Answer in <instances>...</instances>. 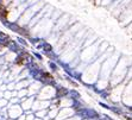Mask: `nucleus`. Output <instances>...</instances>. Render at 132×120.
Masks as SVG:
<instances>
[{
  "mask_svg": "<svg viewBox=\"0 0 132 120\" xmlns=\"http://www.w3.org/2000/svg\"><path fill=\"white\" fill-rule=\"evenodd\" d=\"M38 41H39V39H37V38H31V39H30V42H31L32 44H36Z\"/></svg>",
  "mask_w": 132,
  "mask_h": 120,
  "instance_id": "12",
  "label": "nucleus"
},
{
  "mask_svg": "<svg viewBox=\"0 0 132 120\" xmlns=\"http://www.w3.org/2000/svg\"><path fill=\"white\" fill-rule=\"evenodd\" d=\"M18 42H19L20 44H23L24 46H28V43H26V41H25L24 38H22V37H18Z\"/></svg>",
  "mask_w": 132,
  "mask_h": 120,
  "instance_id": "9",
  "label": "nucleus"
},
{
  "mask_svg": "<svg viewBox=\"0 0 132 120\" xmlns=\"http://www.w3.org/2000/svg\"><path fill=\"white\" fill-rule=\"evenodd\" d=\"M3 24H4L6 28H9L10 30H12L13 32H19V33H22V32H23L22 28H20L18 24H16V23H10V22H7V20L3 19Z\"/></svg>",
  "mask_w": 132,
  "mask_h": 120,
  "instance_id": "2",
  "label": "nucleus"
},
{
  "mask_svg": "<svg viewBox=\"0 0 132 120\" xmlns=\"http://www.w3.org/2000/svg\"><path fill=\"white\" fill-rule=\"evenodd\" d=\"M68 95H69V97L71 99V100H80V93L77 92V90H75V89H71V90H69V93H68Z\"/></svg>",
  "mask_w": 132,
  "mask_h": 120,
  "instance_id": "5",
  "label": "nucleus"
},
{
  "mask_svg": "<svg viewBox=\"0 0 132 120\" xmlns=\"http://www.w3.org/2000/svg\"><path fill=\"white\" fill-rule=\"evenodd\" d=\"M111 111H112L113 113H115V114H121V113H123L121 108H118V107H111Z\"/></svg>",
  "mask_w": 132,
  "mask_h": 120,
  "instance_id": "7",
  "label": "nucleus"
},
{
  "mask_svg": "<svg viewBox=\"0 0 132 120\" xmlns=\"http://www.w3.org/2000/svg\"><path fill=\"white\" fill-rule=\"evenodd\" d=\"M35 56H36V58H38L39 61H42V60H43V57H42V55H39L38 52H35Z\"/></svg>",
  "mask_w": 132,
  "mask_h": 120,
  "instance_id": "11",
  "label": "nucleus"
},
{
  "mask_svg": "<svg viewBox=\"0 0 132 120\" xmlns=\"http://www.w3.org/2000/svg\"><path fill=\"white\" fill-rule=\"evenodd\" d=\"M99 105H100L101 107H104L105 109H111V106H108V105H106V103H104V102H99Z\"/></svg>",
  "mask_w": 132,
  "mask_h": 120,
  "instance_id": "10",
  "label": "nucleus"
},
{
  "mask_svg": "<svg viewBox=\"0 0 132 120\" xmlns=\"http://www.w3.org/2000/svg\"><path fill=\"white\" fill-rule=\"evenodd\" d=\"M49 67L52 69V71H56V70H57V65H56L52 61H49Z\"/></svg>",
  "mask_w": 132,
  "mask_h": 120,
  "instance_id": "8",
  "label": "nucleus"
},
{
  "mask_svg": "<svg viewBox=\"0 0 132 120\" xmlns=\"http://www.w3.org/2000/svg\"><path fill=\"white\" fill-rule=\"evenodd\" d=\"M45 54H49V52H51L52 51V46H51V44H49V43H47V42H44V44H43V49H42Z\"/></svg>",
  "mask_w": 132,
  "mask_h": 120,
  "instance_id": "6",
  "label": "nucleus"
},
{
  "mask_svg": "<svg viewBox=\"0 0 132 120\" xmlns=\"http://www.w3.org/2000/svg\"><path fill=\"white\" fill-rule=\"evenodd\" d=\"M10 43V37L3 32H0V45H7Z\"/></svg>",
  "mask_w": 132,
  "mask_h": 120,
  "instance_id": "4",
  "label": "nucleus"
},
{
  "mask_svg": "<svg viewBox=\"0 0 132 120\" xmlns=\"http://www.w3.org/2000/svg\"><path fill=\"white\" fill-rule=\"evenodd\" d=\"M128 111H131V112H132V106H131V107H128Z\"/></svg>",
  "mask_w": 132,
  "mask_h": 120,
  "instance_id": "13",
  "label": "nucleus"
},
{
  "mask_svg": "<svg viewBox=\"0 0 132 120\" xmlns=\"http://www.w3.org/2000/svg\"><path fill=\"white\" fill-rule=\"evenodd\" d=\"M7 46H9V49L11 50V51H13V52H18V54H20V52H24L25 50L24 49H19V46H18V44L16 43V42H13V41H10V43L7 44Z\"/></svg>",
  "mask_w": 132,
  "mask_h": 120,
  "instance_id": "3",
  "label": "nucleus"
},
{
  "mask_svg": "<svg viewBox=\"0 0 132 120\" xmlns=\"http://www.w3.org/2000/svg\"><path fill=\"white\" fill-rule=\"evenodd\" d=\"M76 116L82 120H96L99 119V113L93 108H82L76 112Z\"/></svg>",
  "mask_w": 132,
  "mask_h": 120,
  "instance_id": "1",
  "label": "nucleus"
}]
</instances>
